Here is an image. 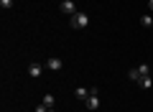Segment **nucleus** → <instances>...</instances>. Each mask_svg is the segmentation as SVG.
Returning a JSON list of instances; mask_svg holds the SVG:
<instances>
[{
  "label": "nucleus",
  "mask_w": 153,
  "mask_h": 112,
  "mask_svg": "<svg viewBox=\"0 0 153 112\" xmlns=\"http://www.w3.org/2000/svg\"><path fill=\"white\" fill-rule=\"evenodd\" d=\"M0 8H3V10H10V8H13V0H0Z\"/></svg>",
  "instance_id": "f8f14e48"
},
{
  "label": "nucleus",
  "mask_w": 153,
  "mask_h": 112,
  "mask_svg": "<svg viewBox=\"0 0 153 112\" xmlns=\"http://www.w3.org/2000/svg\"><path fill=\"white\" fill-rule=\"evenodd\" d=\"M89 94H92V92H87V89H84V87H76V89H74V97H76V99H82V102L87 99Z\"/></svg>",
  "instance_id": "423d86ee"
},
{
  "label": "nucleus",
  "mask_w": 153,
  "mask_h": 112,
  "mask_svg": "<svg viewBox=\"0 0 153 112\" xmlns=\"http://www.w3.org/2000/svg\"><path fill=\"white\" fill-rule=\"evenodd\" d=\"M49 112H56V110H54V107H51V110H49Z\"/></svg>",
  "instance_id": "4468645a"
},
{
  "label": "nucleus",
  "mask_w": 153,
  "mask_h": 112,
  "mask_svg": "<svg viewBox=\"0 0 153 112\" xmlns=\"http://www.w3.org/2000/svg\"><path fill=\"white\" fill-rule=\"evenodd\" d=\"M61 66H64V61H61L59 56H51V59H46V69H51V71H59Z\"/></svg>",
  "instance_id": "20e7f679"
},
{
  "label": "nucleus",
  "mask_w": 153,
  "mask_h": 112,
  "mask_svg": "<svg viewBox=\"0 0 153 112\" xmlns=\"http://www.w3.org/2000/svg\"><path fill=\"white\" fill-rule=\"evenodd\" d=\"M138 71H140V76H151V69H148V64H140V66H138Z\"/></svg>",
  "instance_id": "9b49d317"
},
{
  "label": "nucleus",
  "mask_w": 153,
  "mask_h": 112,
  "mask_svg": "<svg viewBox=\"0 0 153 112\" xmlns=\"http://www.w3.org/2000/svg\"><path fill=\"white\" fill-rule=\"evenodd\" d=\"M138 84H140L143 89H153V79H151V76H143V79L138 82Z\"/></svg>",
  "instance_id": "0eeeda50"
},
{
  "label": "nucleus",
  "mask_w": 153,
  "mask_h": 112,
  "mask_svg": "<svg viewBox=\"0 0 153 112\" xmlns=\"http://www.w3.org/2000/svg\"><path fill=\"white\" fill-rule=\"evenodd\" d=\"M128 79H130V82H140L143 76H140V71H138V69H130V71H128Z\"/></svg>",
  "instance_id": "6e6552de"
},
{
  "label": "nucleus",
  "mask_w": 153,
  "mask_h": 112,
  "mask_svg": "<svg viewBox=\"0 0 153 112\" xmlns=\"http://www.w3.org/2000/svg\"><path fill=\"white\" fill-rule=\"evenodd\" d=\"M41 74H44V64L31 61V64H28V76H41Z\"/></svg>",
  "instance_id": "7ed1b4c3"
},
{
  "label": "nucleus",
  "mask_w": 153,
  "mask_h": 112,
  "mask_svg": "<svg viewBox=\"0 0 153 112\" xmlns=\"http://www.w3.org/2000/svg\"><path fill=\"white\" fill-rule=\"evenodd\" d=\"M87 26H89V16L87 13H74V16H71V28L79 31V28H87Z\"/></svg>",
  "instance_id": "f257e3e1"
},
{
  "label": "nucleus",
  "mask_w": 153,
  "mask_h": 112,
  "mask_svg": "<svg viewBox=\"0 0 153 112\" xmlns=\"http://www.w3.org/2000/svg\"><path fill=\"white\" fill-rule=\"evenodd\" d=\"M140 23L146 28H153V16H151V13H148V16H140Z\"/></svg>",
  "instance_id": "1a4fd4ad"
},
{
  "label": "nucleus",
  "mask_w": 153,
  "mask_h": 112,
  "mask_svg": "<svg viewBox=\"0 0 153 112\" xmlns=\"http://www.w3.org/2000/svg\"><path fill=\"white\" fill-rule=\"evenodd\" d=\"M84 102H87V110H97V107H100V97L97 94H89Z\"/></svg>",
  "instance_id": "39448f33"
},
{
  "label": "nucleus",
  "mask_w": 153,
  "mask_h": 112,
  "mask_svg": "<svg viewBox=\"0 0 153 112\" xmlns=\"http://www.w3.org/2000/svg\"><path fill=\"white\" fill-rule=\"evenodd\" d=\"M59 8H61V13H64V16H69V18L74 16V13H79V10H76V3H74V0H64Z\"/></svg>",
  "instance_id": "f03ea898"
},
{
  "label": "nucleus",
  "mask_w": 153,
  "mask_h": 112,
  "mask_svg": "<svg viewBox=\"0 0 153 112\" xmlns=\"http://www.w3.org/2000/svg\"><path fill=\"white\" fill-rule=\"evenodd\" d=\"M148 8H151V10H153V0H151V3H148Z\"/></svg>",
  "instance_id": "ddd939ff"
},
{
  "label": "nucleus",
  "mask_w": 153,
  "mask_h": 112,
  "mask_svg": "<svg viewBox=\"0 0 153 112\" xmlns=\"http://www.w3.org/2000/svg\"><path fill=\"white\" fill-rule=\"evenodd\" d=\"M54 102H56V99H54V94H46V97H44V105L49 107V110L54 107Z\"/></svg>",
  "instance_id": "9d476101"
}]
</instances>
